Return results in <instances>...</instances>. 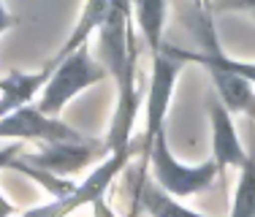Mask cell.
Returning a JSON list of instances; mask_svg holds the SVG:
<instances>
[{
    "mask_svg": "<svg viewBox=\"0 0 255 217\" xmlns=\"http://www.w3.org/2000/svg\"><path fill=\"white\" fill-rule=\"evenodd\" d=\"M54 65L49 82H46L44 93L38 95V106L44 114H52L57 117L76 95H82L87 87H95L109 76V68L103 60H95L93 52H90V44L79 46L76 52H71L68 57L63 60H49Z\"/></svg>",
    "mask_w": 255,
    "mask_h": 217,
    "instance_id": "obj_2",
    "label": "cell"
},
{
    "mask_svg": "<svg viewBox=\"0 0 255 217\" xmlns=\"http://www.w3.org/2000/svg\"><path fill=\"white\" fill-rule=\"evenodd\" d=\"M22 152H25V149H22V141H8L5 147H0V171H3V168H11V163L19 158Z\"/></svg>",
    "mask_w": 255,
    "mask_h": 217,
    "instance_id": "obj_14",
    "label": "cell"
},
{
    "mask_svg": "<svg viewBox=\"0 0 255 217\" xmlns=\"http://www.w3.org/2000/svg\"><path fill=\"white\" fill-rule=\"evenodd\" d=\"M16 215H19V212H16V207L3 196V193H0V217H16Z\"/></svg>",
    "mask_w": 255,
    "mask_h": 217,
    "instance_id": "obj_17",
    "label": "cell"
},
{
    "mask_svg": "<svg viewBox=\"0 0 255 217\" xmlns=\"http://www.w3.org/2000/svg\"><path fill=\"white\" fill-rule=\"evenodd\" d=\"M209 125H212V158L223 171H239L247 160V149L234 128V114L220 98H209Z\"/></svg>",
    "mask_w": 255,
    "mask_h": 217,
    "instance_id": "obj_6",
    "label": "cell"
},
{
    "mask_svg": "<svg viewBox=\"0 0 255 217\" xmlns=\"http://www.w3.org/2000/svg\"><path fill=\"white\" fill-rule=\"evenodd\" d=\"M136 147L128 149V152H109L82 182L76 185V190L65 198H52L49 204H41V207H33L27 212H19L16 217H68L74 215L76 209L82 207H93L98 198H106L109 188L114 185V179L125 171L128 160L133 158Z\"/></svg>",
    "mask_w": 255,
    "mask_h": 217,
    "instance_id": "obj_3",
    "label": "cell"
},
{
    "mask_svg": "<svg viewBox=\"0 0 255 217\" xmlns=\"http://www.w3.org/2000/svg\"><path fill=\"white\" fill-rule=\"evenodd\" d=\"M136 22L149 57L163 52V27H166V0H136Z\"/></svg>",
    "mask_w": 255,
    "mask_h": 217,
    "instance_id": "obj_12",
    "label": "cell"
},
{
    "mask_svg": "<svg viewBox=\"0 0 255 217\" xmlns=\"http://www.w3.org/2000/svg\"><path fill=\"white\" fill-rule=\"evenodd\" d=\"M109 155L106 141H57V144H46L44 149H35V152H22V160L30 166L46 168L52 174L60 177H68L76 174L82 168H87L90 163H101Z\"/></svg>",
    "mask_w": 255,
    "mask_h": 217,
    "instance_id": "obj_5",
    "label": "cell"
},
{
    "mask_svg": "<svg viewBox=\"0 0 255 217\" xmlns=\"http://www.w3.org/2000/svg\"><path fill=\"white\" fill-rule=\"evenodd\" d=\"M109 5H112V0H87V3H84V8H82V14H79L74 30H71V35L65 38V44L60 46L57 54L52 57L54 63L68 57V54L76 52L79 46L90 44V38H93L95 33H101L103 22H106V16H109Z\"/></svg>",
    "mask_w": 255,
    "mask_h": 217,
    "instance_id": "obj_10",
    "label": "cell"
},
{
    "mask_svg": "<svg viewBox=\"0 0 255 217\" xmlns=\"http://www.w3.org/2000/svg\"><path fill=\"white\" fill-rule=\"evenodd\" d=\"M163 52L171 54L174 60L179 63H196V65H215V68H226V71H234V74L245 76L247 82L255 84V63H245V60H236V57H228L226 52L220 49L217 44H209L206 52H187V49H179V46H166L163 44Z\"/></svg>",
    "mask_w": 255,
    "mask_h": 217,
    "instance_id": "obj_11",
    "label": "cell"
},
{
    "mask_svg": "<svg viewBox=\"0 0 255 217\" xmlns=\"http://www.w3.org/2000/svg\"><path fill=\"white\" fill-rule=\"evenodd\" d=\"M228 217H255V133L250 138L247 160L242 163L239 177H236L234 201H231Z\"/></svg>",
    "mask_w": 255,
    "mask_h": 217,
    "instance_id": "obj_13",
    "label": "cell"
},
{
    "mask_svg": "<svg viewBox=\"0 0 255 217\" xmlns=\"http://www.w3.org/2000/svg\"><path fill=\"white\" fill-rule=\"evenodd\" d=\"M54 65L46 63L38 71H8L0 79V117L16 111V108L33 104L41 93H44L46 82H49Z\"/></svg>",
    "mask_w": 255,
    "mask_h": 217,
    "instance_id": "obj_8",
    "label": "cell"
},
{
    "mask_svg": "<svg viewBox=\"0 0 255 217\" xmlns=\"http://www.w3.org/2000/svg\"><path fill=\"white\" fill-rule=\"evenodd\" d=\"M16 25H19V19H16V16L5 8V0H0V35H3L5 30L16 27Z\"/></svg>",
    "mask_w": 255,
    "mask_h": 217,
    "instance_id": "obj_15",
    "label": "cell"
},
{
    "mask_svg": "<svg viewBox=\"0 0 255 217\" xmlns=\"http://www.w3.org/2000/svg\"><path fill=\"white\" fill-rule=\"evenodd\" d=\"M0 141H41V144H57V141H84V136L76 128L65 125L60 117L44 114L38 106L27 104L16 111L0 117Z\"/></svg>",
    "mask_w": 255,
    "mask_h": 217,
    "instance_id": "obj_4",
    "label": "cell"
},
{
    "mask_svg": "<svg viewBox=\"0 0 255 217\" xmlns=\"http://www.w3.org/2000/svg\"><path fill=\"white\" fill-rule=\"evenodd\" d=\"M209 76L215 82V90L220 95V101L226 104V108L231 114H245L255 122V84L247 82L245 76L234 74L226 68H215L209 65Z\"/></svg>",
    "mask_w": 255,
    "mask_h": 217,
    "instance_id": "obj_9",
    "label": "cell"
},
{
    "mask_svg": "<svg viewBox=\"0 0 255 217\" xmlns=\"http://www.w3.org/2000/svg\"><path fill=\"white\" fill-rule=\"evenodd\" d=\"M138 155H141L138 168H144V171L149 168L155 182L177 198L198 196V193L209 190L212 182L217 179V174H220L215 158H209L204 163H182L174 158L171 147H168V138H166V128L157 130L149 144H141Z\"/></svg>",
    "mask_w": 255,
    "mask_h": 217,
    "instance_id": "obj_1",
    "label": "cell"
},
{
    "mask_svg": "<svg viewBox=\"0 0 255 217\" xmlns=\"http://www.w3.org/2000/svg\"><path fill=\"white\" fill-rule=\"evenodd\" d=\"M90 209H93V217H117V212H114V209L109 207L106 198H98V201H95Z\"/></svg>",
    "mask_w": 255,
    "mask_h": 217,
    "instance_id": "obj_16",
    "label": "cell"
},
{
    "mask_svg": "<svg viewBox=\"0 0 255 217\" xmlns=\"http://www.w3.org/2000/svg\"><path fill=\"white\" fill-rule=\"evenodd\" d=\"M138 212L149 217H206L196 209L185 207L177 196H171L168 190H163L157 182L147 179V171L138 168V174L133 177V196H130V215L136 217Z\"/></svg>",
    "mask_w": 255,
    "mask_h": 217,
    "instance_id": "obj_7",
    "label": "cell"
}]
</instances>
